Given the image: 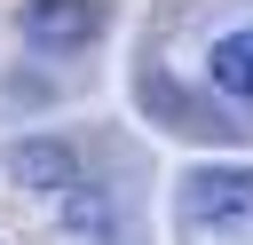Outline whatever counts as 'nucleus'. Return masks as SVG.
Segmentation results:
<instances>
[{
    "label": "nucleus",
    "instance_id": "nucleus-1",
    "mask_svg": "<svg viewBox=\"0 0 253 245\" xmlns=\"http://www.w3.org/2000/svg\"><path fill=\"white\" fill-rule=\"evenodd\" d=\"M16 32L40 55H79V47L103 40V0H24L16 8Z\"/></svg>",
    "mask_w": 253,
    "mask_h": 245
},
{
    "label": "nucleus",
    "instance_id": "nucleus-3",
    "mask_svg": "<svg viewBox=\"0 0 253 245\" xmlns=\"http://www.w3.org/2000/svg\"><path fill=\"white\" fill-rule=\"evenodd\" d=\"M8 182L16 190H32V198H63L71 182H79V150L63 142V134H24V142H8Z\"/></svg>",
    "mask_w": 253,
    "mask_h": 245
},
{
    "label": "nucleus",
    "instance_id": "nucleus-5",
    "mask_svg": "<svg viewBox=\"0 0 253 245\" xmlns=\"http://www.w3.org/2000/svg\"><path fill=\"white\" fill-rule=\"evenodd\" d=\"M55 229H63V237H87V245L119 237V205H111V190H63V213H55Z\"/></svg>",
    "mask_w": 253,
    "mask_h": 245
},
{
    "label": "nucleus",
    "instance_id": "nucleus-4",
    "mask_svg": "<svg viewBox=\"0 0 253 245\" xmlns=\"http://www.w3.org/2000/svg\"><path fill=\"white\" fill-rule=\"evenodd\" d=\"M206 87L229 95V103H253V24H237L206 47Z\"/></svg>",
    "mask_w": 253,
    "mask_h": 245
},
{
    "label": "nucleus",
    "instance_id": "nucleus-2",
    "mask_svg": "<svg viewBox=\"0 0 253 245\" xmlns=\"http://www.w3.org/2000/svg\"><path fill=\"white\" fill-rule=\"evenodd\" d=\"M182 213H190L198 229L245 221V213H253V174H245V166H190V174H182Z\"/></svg>",
    "mask_w": 253,
    "mask_h": 245
}]
</instances>
